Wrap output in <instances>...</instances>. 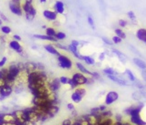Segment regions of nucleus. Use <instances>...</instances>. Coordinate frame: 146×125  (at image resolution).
<instances>
[{
  "mask_svg": "<svg viewBox=\"0 0 146 125\" xmlns=\"http://www.w3.org/2000/svg\"><path fill=\"white\" fill-rule=\"evenodd\" d=\"M57 61H58V66L61 67L62 69H70L73 66V63L71 61V59L67 58L64 55H60L57 57Z\"/></svg>",
  "mask_w": 146,
  "mask_h": 125,
  "instance_id": "nucleus-1",
  "label": "nucleus"
},
{
  "mask_svg": "<svg viewBox=\"0 0 146 125\" xmlns=\"http://www.w3.org/2000/svg\"><path fill=\"white\" fill-rule=\"evenodd\" d=\"M72 81L77 85V86H82L84 84H86L88 82V79L84 76L83 73H74L72 76Z\"/></svg>",
  "mask_w": 146,
  "mask_h": 125,
  "instance_id": "nucleus-2",
  "label": "nucleus"
},
{
  "mask_svg": "<svg viewBox=\"0 0 146 125\" xmlns=\"http://www.w3.org/2000/svg\"><path fill=\"white\" fill-rule=\"evenodd\" d=\"M9 8H10V10H11V12L14 13L15 15H17V16H19V17L22 16L23 10L21 7V4H17V3L11 1L9 3Z\"/></svg>",
  "mask_w": 146,
  "mask_h": 125,
  "instance_id": "nucleus-3",
  "label": "nucleus"
},
{
  "mask_svg": "<svg viewBox=\"0 0 146 125\" xmlns=\"http://www.w3.org/2000/svg\"><path fill=\"white\" fill-rule=\"evenodd\" d=\"M22 10H24L26 14H30L34 17L36 15V10L32 6V3H27V2L24 3L22 5Z\"/></svg>",
  "mask_w": 146,
  "mask_h": 125,
  "instance_id": "nucleus-4",
  "label": "nucleus"
},
{
  "mask_svg": "<svg viewBox=\"0 0 146 125\" xmlns=\"http://www.w3.org/2000/svg\"><path fill=\"white\" fill-rule=\"evenodd\" d=\"M119 95L117 92L115 91H110L107 93L106 95V98H105V104L106 105H111L112 103H113L115 101L118 99Z\"/></svg>",
  "mask_w": 146,
  "mask_h": 125,
  "instance_id": "nucleus-5",
  "label": "nucleus"
},
{
  "mask_svg": "<svg viewBox=\"0 0 146 125\" xmlns=\"http://www.w3.org/2000/svg\"><path fill=\"white\" fill-rule=\"evenodd\" d=\"M48 86L53 92H56L61 88V83L59 81V79H54L52 81H48Z\"/></svg>",
  "mask_w": 146,
  "mask_h": 125,
  "instance_id": "nucleus-6",
  "label": "nucleus"
},
{
  "mask_svg": "<svg viewBox=\"0 0 146 125\" xmlns=\"http://www.w3.org/2000/svg\"><path fill=\"white\" fill-rule=\"evenodd\" d=\"M13 91H14L13 88L7 85V86L0 89V97H2L3 99H6V98L9 97L10 95L13 93Z\"/></svg>",
  "mask_w": 146,
  "mask_h": 125,
  "instance_id": "nucleus-7",
  "label": "nucleus"
},
{
  "mask_svg": "<svg viewBox=\"0 0 146 125\" xmlns=\"http://www.w3.org/2000/svg\"><path fill=\"white\" fill-rule=\"evenodd\" d=\"M37 71V66H36V63H34L29 61L27 63L25 64V71H26L28 74L32 73L34 71Z\"/></svg>",
  "mask_w": 146,
  "mask_h": 125,
  "instance_id": "nucleus-8",
  "label": "nucleus"
},
{
  "mask_svg": "<svg viewBox=\"0 0 146 125\" xmlns=\"http://www.w3.org/2000/svg\"><path fill=\"white\" fill-rule=\"evenodd\" d=\"M44 17H46L47 20L50 21H54L55 19L57 18V14L54 11H51V10H44Z\"/></svg>",
  "mask_w": 146,
  "mask_h": 125,
  "instance_id": "nucleus-9",
  "label": "nucleus"
},
{
  "mask_svg": "<svg viewBox=\"0 0 146 125\" xmlns=\"http://www.w3.org/2000/svg\"><path fill=\"white\" fill-rule=\"evenodd\" d=\"M9 47H10V48H11V49H14L15 51H17V52H18L20 54L23 52V48L21 47V45H20L16 40H13V41L10 42L9 43Z\"/></svg>",
  "mask_w": 146,
  "mask_h": 125,
  "instance_id": "nucleus-10",
  "label": "nucleus"
},
{
  "mask_svg": "<svg viewBox=\"0 0 146 125\" xmlns=\"http://www.w3.org/2000/svg\"><path fill=\"white\" fill-rule=\"evenodd\" d=\"M54 9L56 14H64V5L62 1H56L54 5Z\"/></svg>",
  "mask_w": 146,
  "mask_h": 125,
  "instance_id": "nucleus-11",
  "label": "nucleus"
},
{
  "mask_svg": "<svg viewBox=\"0 0 146 125\" xmlns=\"http://www.w3.org/2000/svg\"><path fill=\"white\" fill-rule=\"evenodd\" d=\"M68 49L74 55V57H76V58H79V59H83V56H82V55H80V54H79V52H78V50H77V47H76V46H74V45H73V44H70L69 46H68Z\"/></svg>",
  "mask_w": 146,
  "mask_h": 125,
  "instance_id": "nucleus-12",
  "label": "nucleus"
},
{
  "mask_svg": "<svg viewBox=\"0 0 146 125\" xmlns=\"http://www.w3.org/2000/svg\"><path fill=\"white\" fill-rule=\"evenodd\" d=\"M44 49L47 51V52H49L50 54H53V55H55V56H60V53L58 52V50L56 48H55L53 45H46L44 46Z\"/></svg>",
  "mask_w": 146,
  "mask_h": 125,
  "instance_id": "nucleus-13",
  "label": "nucleus"
},
{
  "mask_svg": "<svg viewBox=\"0 0 146 125\" xmlns=\"http://www.w3.org/2000/svg\"><path fill=\"white\" fill-rule=\"evenodd\" d=\"M108 78H109L110 79H112L113 81L116 82V83H118V84H120V85H127L126 81H125L124 79H121L120 77L116 76V75H115V76H114V75H112V76H108Z\"/></svg>",
  "mask_w": 146,
  "mask_h": 125,
  "instance_id": "nucleus-14",
  "label": "nucleus"
},
{
  "mask_svg": "<svg viewBox=\"0 0 146 125\" xmlns=\"http://www.w3.org/2000/svg\"><path fill=\"white\" fill-rule=\"evenodd\" d=\"M136 36L141 41H146V29L144 28L139 29L136 33Z\"/></svg>",
  "mask_w": 146,
  "mask_h": 125,
  "instance_id": "nucleus-15",
  "label": "nucleus"
},
{
  "mask_svg": "<svg viewBox=\"0 0 146 125\" xmlns=\"http://www.w3.org/2000/svg\"><path fill=\"white\" fill-rule=\"evenodd\" d=\"M34 38L42 39V40H50V41H54V42L57 41V39L55 38L48 37V36H46V35H34Z\"/></svg>",
  "mask_w": 146,
  "mask_h": 125,
  "instance_id": "nucleus-16",
  "label": "nucleus"
},
{
  "mask_svg": "<svg viewBox=\"0 0 146 125\" xmlns=\"http://www.w3.org/2000/svg\"><path fill=\"white\" fill-rule=\"evenodd\" d=\"M71 99H72V101L74 102V103H79V102H81L82 101V99H83V97L81 96V95H79L77 92H75L74 91L71 95Z\"/></svg>",
  "mask_w": 146,
  "mask_h": 125,
  "instance_id": "nucleus-17",
  "label": "nucleus"
},
{
  "mask_svg": "<svg viewBox=\"0 0 146 125\" xmlns=\"http://www.w3.org/2000/svg\"><path fill=\"white\" fill-rule=\"evenodd\" d=\"M76 67H77V69H78L79 71H81L82 73H84V74H87V75H91V76H92V72H90V71H88V69H85V68L83 66V64L77 62V63H76Z\"/></svg>",
  "mask_w": 146,
  "mask_h": 125,
  "instance_id": "nucleus-18",
  "label": "nucleus"
},
{
  "mask_svg": "<svg viewBox=\"0 0 146 125\" xmlns=\"http://www.w3.org/2000/svg\"><path fill=\"white\" fill-rule=\"evenodd\" d=\"M133 61H134V63L136 64L139 68L143 69H146V64L144 63V61L142 60V59H140V58H133Z\"/></svg>",
  "mask_w": 146,
  "mask_h": 125,
  "instance_id": "nucleus-19",
  "label": "nucleus"
},
{
  "mask_svg": "<svg viewBox=\"0 0 146 125\" xmlns=\"http://www.w3.org/2000/svg\"><path fill=\"white\" fill-rule=\"evenodd\" d=\"M70 78L68 77H65V76H62L59 78V81L61 84H64V85H69V82H70Z\"/></svg>",
  "mask_w": 146,
  "mask_h": 125,
  "instance_id": "nucleus-20",
  "label": "nucleus"
},
{
  "mask_svg": "<svg viewBox=\"0 0 146 125\" xmlns=\"http://www.w3.org/2000/svg\"><path fill=\"white\" fill-rule=\"evenodd\" d=\"M55 34H56V32H55V30L54 28H46V36L51 37V38H54Z\"/></svg>",
  "mask_w": 146,
  "mask_h": 125,
  "instance_id": "nucleus-21",
  "label": "nucleus"
},
{
  "mask_svg": "<svg viewBox=\"0 0 146 125\" xmlns=\"http://www.w3.org/2000/svg\"><path fill=\"white\" fill-rule=\"evenodd\" d=\"M83 59L88 65H94V59L91 57H89V56H83Z\"/></svg>",
  "mask_w": 146,
  "mask_h": 125,
  "instance_id": "nucleus-22",
  "label": "nucleus"
},
{
  "mask_svg": "<svg viewBox=\"0 0 146 125\" xmlns=\"http://www.w3.org/2000/svg\"><path fill=\"white\" fill-rule=\"evenodd\" d=\"M104 72L105 74H107L108 76H112V75H116V72L114 71V69H113L112 68H107L104 69Z\"/></svg>",
  "mask_w": 146,
  "mask_h": 125,
  "instance_id": "nucleus-23",
  "label": "nucleus"
},
{
  "mask_svg": "<svg viewBox=\"0 0 146 125\" xmlns=\"http://www.w3.org/2000/svg\"><path fill=\"white\" fill-rule=\"evenodd\" d=\"M113 52H114L115 54L117 55V56L119 57V58L121 59V60H122V61H123V62L125 61V59H126V58H125V56H124L123 54H122V53H121L120 51L116 50V49H113Z\"/></svg>",
  "mask_w": 146,
  "mask_h": 125,
  "instance_id": "nucleus-24",
  "label": "nucleus"
},
{
  "mask_svg": "<svg viewBox=\"0 0 146 125\" xmlns=\"http://www.w3.org/2000/svg\"><path fill=\"white\" fill-rule=\"evenodd\" d=\"M115 33H116L117 35V37H119L120 38H126V36H125V34L121 30V29H115Z\"/></svg>",
  "mask_w": 146,
  "mask_h": 125,
  "instance_id": "nucleus-25",
  "label": "nucleus"
},
{
  "mask_svg": "<svg viewBox=\"0 0 146 125\" xmlns=\"http://www.w3.org/2000/svg\"><path fill=\"white\" fill-rule=\"evenodd\" d=\"M65 37H66V36H65V34L64 32H57L56 34H55L54 38L58 40V39H64Z\"/></svg>",
  "mask_w": 146,
  "mask_h": 125,
  "instance_id": "nucleus-26",
  "label": "nucleus"
},
{
  "mask_svg": "<svg viewBox=\"0 0 146 125\" xmlns=\"http://www.w3.org/2000/svg\"><path fill=\"white\" fill-rule=\"evenodd\" d=\"M125 73L127 74V76H128V78L131 79L132 81H135V78H134V76L133 75V73H132V71H130L129 69H126V71H125Z\"/></svg>",
  "mask_w": 146,
  "mask_h": 125,
  "instance_id": "nucleus-27",
  "label": "nucleus"
},
{
  "mask_svg": "<svg viewBox=\"0 0 146 125\" xmlns=\"http://www.w3.org/2000/svg\"><path fill=\"white\" fill-rule=\"evenodd\" d=\"M1 30H2V32H3L4 34H9L10 32H11V28H10L9 27L5 26V27H2Z\"/></svg>",
  "mask_w": 146,
  "mask_h": 125,
  "instance_id": "nucleus-28",
  "label": "nucleus"
},
{
  "mask_svg": "<svg viewBox=\"0 0 146 125\" xmlns=\"http://www.w3.org/2000/svg\"><path fill=\"white\" fill-rule=\"evenodd\" d=\"M7 86V81L4 78H0V89Z\"/></svg>",
  "mask_w": 146,
  "mask_h": 125,
  "instance_id": "nucleus-29",
  "label": "nucleus"
},
{
  "mask_svg": "<svg viewBox=\"0 0 146 125\" xmlns=\"http://www.w3.org/2000/svg\"><path fill=\"white\" fill-rule=\"evenodd\" d=\"M55 47H57L58 48H61V49H64V50H68V47H65V46H63V45L59 44V43H56L55 44Z\"/></svg>",
  "mask_w": 146,
  "mask_h": 125,
  "instance_id": "nucleus-30",
  "label": "nucleus"
},
{
  "mask_svg": "<svg viewBox=\"0 0 146 125\" xmlns=\"http://www.w3.org/2000/svg\"><path fill=\"white\" fill-rule=\"evenodd\" d=\"M66 107H67V109L69 110V111H71V112H74V104L72 102L68 103Z\"/></svg>",
  "mask_w": 146,
  "mask_h": 125,
  "instance_id": "nucleus-31",
  "label": "nucleus"
},
{
  "mask_svg": "<svg viewBox=\"0 0 146 125\" xmlns=\"http://www.w3.org/2000/svg\"><path fill=\"white\" fill-rule=\"evenodd\" d=\"M6 62H7V58L6 57H4L1 60H0V68H2V67H4L5 66V64H6Z\"/></svg>",
  "mask_w": 146,
  "mask_h": 125,
  "instance_id": "nucleus-32",
  "label": "nucleus"
},
{
  "mask_svg": "<svg viewBox=\"0 0 146 125\" xmlns=\"http://www.w3.org/2000/svg\"><path fill=\"white\" fill-rule=\"evenodd\" d=\"M121 41H122V38H120L117 36L113 38V42H114V43H121Z\"/></svg>",
  "mask_w": 146,
  "mask_h": 125,
  "instance_id": "nucleus-33",
  "label": "nucleus"
},
{
  "mask_svg": "<svg viewBox=\"0 0 146 125\" xmlns=\"http://www.w3.org/2000/svg\"><path fill=\"white\" fill-rule=\"evenodd\" d=\"M128 15H129L130 18L132 19L133 21H134V22H135V15L133 14V11H130V12L128 13Z\"/></svg>",
  "mask_w": 146,
  "mask_h": 125,
  "instance_id": "nucleus-34",
  "label": "nucleus"
},
{
  "mask_svg": "<svg viewBox=\"0 0 146 125\" xmlns=\"http://www.w3.org/2000/svg\"><path fill=\"white\" fill-rule=\"evenodd\" d=\"M88 23H89V25L92 28H94V20H93V18L91 17H88Z\"/></svg>",
  "mask_w": 146,
  "mask_h": 125,
  "instance_id": "nucleus-35",
  "label": "nucleus"
},
{
  "mask_svg": "<svg viewBox=\"0 0 146 125\" xmlns=\"http://www.w3.org/2000/svg\"><path fill=\"white\" fill-rule=\"evenodd\" d=\"M26 17H27V20L31 21V20H33L35 17H34V16H32V15H30V14H26Z\"/></svg>",
  "mask_w": 146,
  "mask_h": 125,
  "instance_id": "nucleus-36",
  "label": "nucleus"
},
{
  "mask_svg": "<svg viewBox=\"0 0 146 125\" xmlns=\"http://www.w3.org/2000/svg\"><path fill=\"white\" fill-rule=\"evenodd\" d=\"M126 24H127V22L125 20H122V19L119 20V25L121 27H125V26H126Z\"/></svg>",
  "mask_w": 146,
  "mask_h": 125,
  "instance_id": "nucleus-37",
  "label": "nucleus"
},
{
  "mask_svg": "<svg viewBox=\"0 0 146 125\" xmlns=\"http://www.w3.org/2000/svg\"><path fill=\"white\" fill-rule=\"evenodd\" d=\"M102 39L104 40V42H105L106 44H109V45H112V44H113V42L111 41V40H109V39H107L106 38H103Z\"/></svg>",
  "mask_w": 146,
  "mask_h": 125,
  "instance_id": "nucleus-38",
  "label": "nucleus"
},
{
  "mask_svg": "<svg viewBox=\"0 0 146 125\" xmlns=\"http://www.w3.org/2000/svg\"><path fill=\"white\" fill-rule=\"evenodd\" d=\"M0 17H1V20H4V21H7V18L6 17V16H5V15L3 14V13H0Z\"/></svg>",
  "mask_w": 146,
  "mask_h": 125,
  "instance_id": "nucleus-39",
  "label": "nucleus"
},
{
  "mask_svg": "<svg viewBox=\"0 0 146 125\" xmlns=\"http://www.w3.org/2000/svg\"><path fill=\"white\" fill-rule=\"evenodd\" d=\"M14 39H16V41H20V40H21V37H19L18 36V35H14Z\"/></svg>",
  "mask_w": 146,
  "mask_h": 125,
  "instance_id": "nucleus-40",
  "label": "nucleus"
},
{
  "mask_svg": "<svg viewBox=\"0 0 146 125\" xmlns=\"http://www.w3.org/2000/svg\"><path fill=\"white\" fill-rule=\"evenodd\" d=\"M104 53H102V54H101L100 56H99V58H100V60H103V59H104Z\"/></svg>",
  "mask_w": 146,
  "mask_h": 125,
  "instance_id": "nucleus-41",
  "label": "nucleus"
},
{
  "mask_svg": "<svg viewBox=\"0 0 146 125\" xmlns=\"http://www.w3.org/2000/svg\"><path fill=\"white\" fill-rule=\"evenodd\" d=\"M143 79L146 81V69L143 71Z\"/></svg>",
  "mask_w": 146,
  "mask_h": 125,
  "instance_id": "nucleus-42",
  "label": "nucleus"
},
{
  "mask_svg": "<svg viewBox=\"0 0 146 125\" xmlns=\"http://www.w3.org/2000/svg\"><path fill=\"white\" fill-rule=\"evenodd\" d=\"M13 2H15V3H17V4H21V1L22 0H12Z\"/></svg>",
  "mask_w": 146,
  "mask_h": 125,
  "instance_id": "nucleus-43",
  "label": "nucleus"
},
{
  "mask_svg": "<svg viewBox=\"0 0 146 125\" xmlns=\"http://www.w3.org/2000/svg\"><path fill=\"white\" fill-rule=\"evenodd\" d=\"M32 1L33 0H26V2H27V3H32Z\"/></svg>",
  "mask_w": 146,
  "mask_h": 125,
  "instance_id": "nucleus-44",
  "label": "nucleus"
},
{
  "mask_svg": "<svg viewBox=\"0 0 146 125\" xmlns=\"http://www.w3.org/2000/svg\"><path fill=\"white\" fill-rule=\"evenodd\" d=\"M46 1V0H40V2H41V3H44Z\"/></svg>",
  "mask_w": 146,
  "mask_h": 125,
  "instance_id": "nucleus-45",
  "label": "nucleus"
},
{
  "mask_svg": "<svg viewBox=\"0 0 146 125\" xmlns=\"http://www.w3.org/2000/svg\"><path fill=\"white\" fill-rule=\"evenodd\" d=\"M2 23H3V21L1 20V19H0V26H1V25H2Z\"/></svg>",
  "mask_w": 146,
  "mask_h": 125,
  "instance_id": "nucleus-46",
  "label": "nucleus"
},
{
  "mask_svg": "<svg viewBox=\"0 0 146 125\" xmlns=\"http://www.w3.org/2000/svg\"><path fill=\"white\" fill-rule=\"evenodd\" d=\"M145 42H146V41H145Z\"/></svg>",
  "mask_w": 146,
  "mask_h": 125,
  "instance_id": "nucleus-47",
  "label": "nucleus"
}]
</instances>
